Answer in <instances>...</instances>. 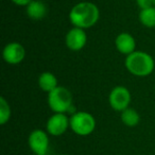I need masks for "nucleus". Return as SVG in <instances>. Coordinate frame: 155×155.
Returning <instances> with one entry per match:
<instances>
[{"label": "nucleus", "instance_id": "obj_1", "mask_svg": "<svg viewBox=\"0 0 155 155\" xmlns=\"http://www.w3.org/2000/svg\"><path fill=\"white\" fill-rule=\"evenodd\" d=\"M68 17L73 27L86 30L99 21L100 10L94 2L81 1L71 8Z\"/></svg>", "mask_w": 155, "mask_h": 155}, {"label": "nucleus", "instance_id": "obj_2", "mask_svg": "<svg viewBox=\"0 0 155 155\" xmlns=\"http://www.w3.org/2000/svg\"><path fill=\"white\" fill-rule=\"evenodd\" d=\"M124 66L131 74L143 78L148 77L153 72L155 68V62L154 58L149 53L136 50L125 58Z\"/></svg>", "mask_w": 155, "mask_h": 155}, {"label": "nucleus", "instance_id": "obj_3", "mask_svg": "<svg viewBox=\"0 0 155 155\" xmlns=\"http://www.w3.org/2000/svg\"><path fill=\"white\" fill-rule=\"evenodd\" d=\"M47 102L50 110L56 114H66L73 110L72 95L70 91L64 86L56 87L48 94Z\"/></svg>", "mask_w": 155, "mask_h": 155}, {"label": "nucleus", "instance_id": "obj_4", "mask_svg": "<svg viewBox=\"0 0 155 155\" xmlns=\"http://www.w3.org/2000/svg\"><path fill=\"white\" fill-rule=\"evenodd\" d=\"M70 129L79 136H88L96 129V119L91 113L79 110L69 117Z\"/></svg>", "mask_w": 155, "mask_h": 155}, {"label": "nucleus", "instance_id": "obj_5", "mask_svg": "<svg viewBox=\"0 0 155 155\" xmlns=\"http://www.w3.org/2000/svg\"><path fill=\"white\" fill-rule=\"evenodd\" d=\"M28 144L35 155H48L50 148L49 134L41 129H35L29 134Z\"/></svg>", "mask_w": 155, "mask_h": 155}, {"label": "nucleus", "instance_id": "obj_6", "mask_svg": "<svg viewBox=\"0 0 155 155\" xmlns=\"http://www.w3.org/2000/svg\"><path fill=\"white\" fill-rule=\"evenodd\" d=\"M132 96L130 91L124 86H116L110 91L108 96V103L116 112H123L130 107Z\"/></svg>", "mask_w": 155, "mask_h": 155}, {"label": "nucleus", "instance_id": "obj_7", "mask_svg": "<svg viewBox=\"0 0 155 155\" xmlns=\"http://www.w3.org/2000/svg\"><path fill=\"white\" fill-rule=\"evenodd\" d=\"M69 127H70V122H69V117L66 114L54 113L52 116L49 117L46 123V132L54 137L66 133Z\"/></svg>", "mask_w": 155, "mask_h": 155}, {"label": "nucleus", "instance_id": "obj_8", "mask_svg": "<svg viewBox=\"0 0 155 155\" xmlns=\"http://www.w3.org/2000/svg\"><path fill=\"white\" fill-rule=\"evenodd\" d=\"M2 58L5 62L10 65L20 64L26 58V49L20 43L11 41L3 48Z\"/></svg>", "mask_w": 155, "mask_h": 155}, {"label": "nucleus", "instance_id": "obj_9", "mask_svg": "<svg viewBox=\"0 0 155 155\" xmlns=\"http://www.w3.org/2000/svg\"><path fill=\"white\" fill-rule=\"evenodd\" d=\"M87 35L85 30L73 27L67 32L65 36V45L71 51H81L86 46Z\"/></svg>", "mask_w": 155, "mask_h": 155}, {"label": "nucleus", "instance_id": "obj_10", "mask_svg": "<svg viewBox=\"0 0 155 155\" xmlns=\"http://www.w3.org/2000/svg\"><path fill=\"white\" fill-rule=\"evenodd\" d=\"M115 46L116 49L124 55H130L136 51V41L132 34L127 32H122L117 35L115 39Z\"/></svg>", "mask_w": 155, "mask_h": 155}, {"label": "nucleus", "instance_id": "obj_11", "mask_svg": "<svg viewBox=\"0 0 155 155\" xmlns=\"http://www.w3.org/2000/svg\"><path fill=\"white\" fill-rule=\"evenodd\" d=\"M26 13L32 20H41L47 16L48 8L41 0H32L26 7Z\"/></svg>", "mask_w": 155, "mask_h": 155}, {"label": "nucleus", "instance_id": "obj_12", "mask_svg": "<svg viewBox=\"0 0 155 155\" xmlns=\"http://www.w3.org/2000/svg\"><path fill=\"white\" fill-rule=\"evenodd\" d=\"M37 82H38L39 88L48 94L54 91L56 87H58V82L56 77L52 72H49V71H45V72L41 73Z\"/></svg>", "mask_w": 155, "mask_h": 155}, {"label": "nucleus", "instance_id": "obj_13", "mask_svg": "<svg viewBox=\"0 0 155 155\" xmlns=\"http://www.w3.org/2000/svg\"><path fill=\"white\" fill-rule=\"evenodd\" d=\"M121 121L124 125L129 127H134L136 125H138V123L140 122V116L138 114V112L136 110L132 107H127V110H124L123 112H121L120 115Z\"/></svg>", "mask_w": 155, "mask_h": 155}, {"label": "nucleus", "instance_id": "obj_14", "mask_svg": "<svg viewBox=\"0 0 155 155\" xmlns=\"http://www.w3.org/2000/svg\"><path fill=\"white\" fill-rule=\"evenodd\" d=\"M138 18L140 24L146 28H155V7L140 10Z\"/></svg>", "mask_w": 155, "mask_h": 155}, {"label": "nucleus", "instance_id": "obj_15", "mask_svg": "<svg viewBox=\"0 0 155 155\" xmlns=\"http://www.w3.org/2000/svg\"><path fill=\"white\" fill-rule=\"evenodd\" d=\"M12 110L9 102L3 97L0 98V124L5 125L11 119Z\"/></svg>", "mask_w": 155, "mask_h": 155}, {"label": "nucleus", "instance_id": "obj_16", "mask_svg": "<svg viewBox=\"0 0 155 155\" xmlns=\"http://www.w3.org/2000/svg\"><path fill=\"white\" fill-rule=\"evenodd\" d=\"M136 3H137L138 8L140 10H144V9H148V8L153 7L152 0H136Z\"/></svg>", "mask_w": 155, "mask_h": 155}, {"label": "nucleus", "instance_id": "obj_17", "mask_svg": "<svg viewBox=\"0 0 155 155\" xmlns=\"http://www.w3.org/2000/svg\"><path fill=\"white\" fill-rule=\"evenodd\" d=\"M11 1L14 5H19V7H27L32 0H11Z\"/></svg>", "mask_w": 155, "mask_h": 155}, {"label": "nucleus", "instance_id": "obj_18", "mask_svg": "<svg viewBox=\"0 0 155 155\" xmlns=\"http://www.w3.org/2000/svg\"><path fill=\"white\" fill-rule=\"evenodd\" d=\"M153 1V7H155V0H152Z\"/></svg>", "mask_w": 155, "mask_h": 155}, {"label": "nucleus", "instance_id": "obj_19", "mask_svg": "<svg viewBox=\"0 0 155 155\" xmlns=\"http://www.w3.org/2000/svg\"><path fill=\"white\" fill-rule=\"evenodd\" d=\"M58 155H66V154H58Z\"/></svg>", "mask_w": 155, "mask_h": 155}]
</instances>
